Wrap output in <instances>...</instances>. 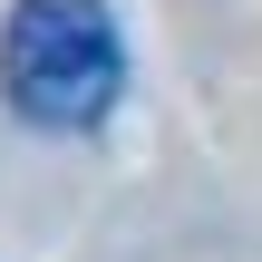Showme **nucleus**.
I'll return each mask as SVG.
<instances>
[{"mask_svg":"<svg viewBox=\"0 0 262 262\" xmlns=\"http://www.w3.org/2000/svg\"><path fill=\"white\" fill-rule=\"evenodd\" d=\"M0 97L39 136H88L126 97V29L107 0H10L0 19Z\"/></svg>","mask_w":262,"mask_h":262,"instance_id":"nucleus-1","label":"nucleus"}]
</instances>
